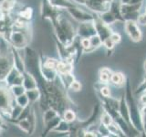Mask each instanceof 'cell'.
Returning <instances> with one entry per match:
<instances>
[{"mask_svg":"<svg viewBox=\"0 0 146 137\" xmlns=\"http://www.w3.org/2000/svg\"><path fill=\"white\" fill-rule=\"evenodd\" d=\"M124 88L125 91L123 95H124L128 111H129L131 124L138 134H143V121H141V109L137 100L134 98V94L131 90V85L129 79H126Z\"/></svg>","mask_w":146,"mask_h":137,"instance_id":"obj_1","label":"cell"},{"mask_svg":"<svg viewBox=\"0 0 146 137\" xmlns=\"http://www.w3.org/2000/svg\"><path fill=\"white\" fill-rule=\"evenodd\" d=\"M52 27L54 29V37L59 42L65 46L71 45L77 36L76 27L66 17L62 15V13L52 24Z\"/></svg>","mask_w":146,"mask_h":137,"instance_id":"obj_2","label":"cell"},{"mask_svg":"<svg viewBox=\"0 0 146 137\" xmlns=\"http://www.w3.org/2000/svg\"><path fill=\"white\" fill-rule=\"evenodd\" d=\"M32 38V31L30 27L26 29H17L13 27L7 38L5 39L7 42L16 48L17 49H24L29 46Z\"/></svg>","mask_w":146,"mask_h":137,"instance_id":"obj_3","label":"cell"},{"mask_svg":"<svg viewBox=\"0 0 146 137\" xmlns=\"http://www.w3.org/2000/svg\"><path fill=\"white\" fill-rule=\"evenodd\" d=\"M15 104V97L12 95L9 87L4 80H0V113L4 116L5 120L10 115L11 109Z\"/></svg>","mask_w":146,"mask_h":137,"instance_id":"obj_4","label":"cell"},{"mask_svg":"<svg viewBox=\"0 0 146 137\" xmlns=\"http://www.w3.org/2000/svg\"><path fill=\"white\" fill-rule=\"evenodd\" d=\"M62 13V9H59L49 2V0H42L41 3L40 14L42 19H48L51 22V24L58 19V17Z\"/></svg>","mask_w":146,"mask_h":137,"instance_id":"obj_5","label":"cell"},{"mask_svg":"<svg viewBox=\"0 0 146 137\" xmlns=\"http://www.w3.org/2000/svg\"><path fill=\"white\" fill-rule=\"evenodd\" d=\"M66 11L70 14V16L77 22H87V21H93L94 19V15L95 14L87 11L85 9H82L78 5L73 6L71 7H68L66 9Z\"/></svg>","mask_w":146,"mask_h":137,"instance_id":"obj_6","label":"cell"},{"mask_svg":"<svg viewBox=\"0 0 146 137\" xmlns=\"http://www.w3.org/2000/svg\"><path fill=\"white\" fill-rule=\"evenodd\" d=\"M124 29L128 37L133 42L135 43L140 42L143 39V33H141V30L137 21H133V20L124 21Z\"/></svg>","mask_w":146,"mask_h":137,"instance_id":"obj_7","label":"cell"},{"mask_svg":"<svg viewBox=\"0 0 146 137\" xmlns=\"http://www.w3.org/2000/svg\"><path fill=\"white\" fill-rule=\"evenodd\" d=\"M14 26V17L10 13H1L0 14V37L3 39L7 38L8 34L13 29Z\"/></svg>","mask_w":146,"mask_h":137,"instance_id":"obj_8","label":"cell"},{"mask_svg":"<svg viewBox=\"0 0 146 137\" xmlns=\"http://www.w3.org/2000/svg\"><path fill=\"white\" fill-rule=\"evenodd\" d=\"M94 19H93V24L96 29V34H97L100 39H102V41H103L105 39H107L108 38H110V36L112 33V29H111V27L109 25L105 24V23L100 19L98 14L94 13Z\"/></svg>","mask_w":146,"mask_h":137,"instance_id":"obj_9","label":"cell"},{"mask_svg":"<svg viewBox=\"0 0 146 137\" xmlns=\"http://www.w3.org/2000/svg\"><path fill=\"white\" fill-rule=\"evenodd\" d=\"M77 36L80 39H90V37L96 35V29L93 21L80 22L76 27Z\"/></svg>","mask_w":146,"mask_h":137,"instance_id":"obj_10","label":"cell"},{"mask_svg":"<svg viewBox=\"0 0 146 137\" xmlns=\"http://www.w3.org/2000/svg\"><path fill=\"white\" fill-rule=\"evenodd\" d=\"M22 75H23V86H24V88L26 89V90L38 88V83H36V80L34 76L32 75L31 73L25 70L24 72L22 73Z\"/></svg>","mask_w":146,"mask_h":137,"instance_id":"obj_11","label":"cell"},{"mask_svg":"<svg viewBox=\"0 0 146 137\" xmlns=\"http://www.w3.org/2000/svg\"><path fill=\"white\" fill-rule=\"evenodd\" d=\"M61 115H58L56 116L55 118L51 119L49 122H48L47 123H45V124H43V132H42V134H41V136H47L48 135V134H50V132H52L53 130L55 129V127H56L58 122L61 121Z\"/></svg>","mask_w":146,"mask_h":137,"instance_id":"obj_12","label":"cell"},{"mask_svg":"<svg viewBox=\"0 0 146 137\" xmlns=\"http://www.w3.org/2000/svg\"><path fill=\"white\" fill-rule=\"evenodd\" d=\"M126 79L127 78L125 77V75L121 72H112L110 83H111L115 87H118V88H121V87H124Z\"/></svg>","mask_w":146,"mask_h":137,"instance_id":"obj_13","label":"cell"},{"mask_svg":"<svg viewBox=\"0 0 146 137\" xmlns=\"http://www.w3.org/2000/svg\"><path fill=\"white\" fill-rule=\"evenodd\" d=\"M73 67H74V63L63 61H60V59H59L58 63V66H57L58 76L68 74V73H72Z\"/></svg>","mask_w":146,"mask_h":137,"instance_id":"obj_14","label":"cell"},{"mask_svg":"<svg viewBox=\"0 0 146 137\" xmlns=\"http://www.w3.org/2000/svg\"><path fill=\"white\" fill-rule=\"evenodd\" d=\"M118 111H119V112H120L121 116L131 126V120H130V114H129V111H128V107H127V104H126L125 99H124V95H122L120 99V104H119Z\"/></svg>","mask_w":146,"mask_h":137,"instance_id":"obj_15","label":"cell"},{"mask_svg":"<svg viewBox=\"0 0 146 137\" xmlns=\"http://www.w3.org/2000/svg\"><path fill=\"white\" fill-rule=\"evenodd\" d=\"M98 15H99L100 19H102L105 23V24H107L109 26L114 24L115 22H118L116 17L114 16V14L111 10H110V9H108V10L104 11V12L100 13V14H98Z\"/></svg>","mask_w":146,"mask_h":137,"instance_id":"obj_16","label":"cell"},{"mask_svg":"<svg viewBox=\"0 0 146 137\" xmlns=\"http://www.w3.org/2000/svg\"><path fill=\"white\" fill-rule=\"evenodd\" d=\"M102 46V41L100 39V37L96 34L92 37L90 38V48L88 49V50L86 51V53H91L93 52L94 50H96L97 49H99L100 47Z\"/></svg>","mask_w":146,"mask_h":137,"instance_id":"obj_17","label":"cell"},{"mask_svg":"<svg viewBox=\"0 0 146 137\" xmlns=\"http://www.w3.org/2000/svg\"><path fill=\"white\" fill-rule=\"evenodd\" d=\"M49 2L51 3L54 7H56L59 9H64L66 10L67 8L71 7L73 6H76L77 4H75L71 0H49Z\"/></svg>","mask_w":146,"mask_h":137,"instance_id":"obj_18","label":"cell"},{"mask_svg":"<svg viewBox=\"0 0 146 137\" xmlns=\"http://www.w3.org/2000/svg\"><path fill=\"white\" fill-rule=\"evenodd\" d=\"M112 74V71L110 70L109 68H102V70H100L99 73V78H100V82L103 84H108L110 83V80H111V77Z\"/></svg>","mask_w":146,"mask_h":137,"instance_id":"obj_19","label":"cell"},{"mask_svg":"<svg viewBox=\"0 0 146 137\" xmlns=\"http://www.w3.org/2000/svg\"><path fill=\"white\" fill-rule=\"evenodd\" d=\"M26 94L29 100V102L33 103V104L36 102H39L40 97H41V92L38 88L27 90H26Z\"/></svg>","mask_w":146,"mask_h":137,"instance_id":"obj_20","label":"cell"},{"mask_svg":"<svg viewBox=\"0 0 146 137\" xmlns=\"http://www.w3.org/2000/svg\"><path fill=\"white\" fill-rule=\"evenodd\" d=\"M70 131V123L67 121L61 119V121L58 122V124L55 127L53 132H58V134H68Z\"/></svg>","mask_w":146,"mask_h":137,"instance_id":"obj_21","label":"cell"},{"mask_svg":"<svg viewBox=\"0 0 146 137\" xmlns=\"http://www.w3.org/2000/svg\"><path fill=\"white\" fill-rule=\"evenodd\" d=\"M10 123H13V124L17 125L19 127V129H21L27 135H30V124L29 120L26 119H23V120H18V121H12L10 122Z\"/></svg>","mask_w":146,"mask_h":137,"instance_id":"obj_22","label":"cell"},{"mask_svg":"<svg viewBox=\"0 0 146 137\" xmlns=\"http://www.w3.org/2000/svg\"><path fill=\"white\" fill-rule=\"evenodd\" d=\"M61 117L63 120L67 121L68 122L72 123L74 122L77 120V114L75 112V111L71 108H68L65 111L63 112V113L61 114Z\"/></svg>","mask_w":146,"mask_h":137,"instance_id":"obj_23","label":"cell"},{"mask_svg":"<svg viewBox=\"0 0 146 137\" xmlns=\"http://www.w3.org/2000/svg\"><path fill=\"white\" fill-rule=\"evenodd\" d=\"M17 16L23 18V19H26L27 21H31L32 17H33V9H32V7H23L20 9L19 12L17 13Z\"/></svg>","mask_w":146,"mask_h":137,"instance_id":"obj_24","label":"cell"},{"mask_svg":"<svg viewBox=\"0 0 146 137\" xmlns=\"http://www.w3.org/2000/svg\"><path fill=\"white\" fill-rule=\"evenodd\" d=\"M16 6V0H4L0 5L1 13H10Z\"/></svg>","mask_w":146,"mask_h":137,"instance_id":"obj_25","label":"cell"},{"mask_svg":"<svg viewBox=\"0 0 146 137\" xmlns=\"http://www.w3.org/2000/svg\"><path fill=\"white\" fill-rule=\"evenodd\" d=\"M108 130L110 132V134H111V135H113V136H125L124 134H123L122 130L120 128V126H119L116 122H111V124L107 126Z\"/></svg>","mask_w":146,"mask_h":137,"instance_id":"obj_26","label":"cell"},{"mask_svg":"<svg viewBox=\"0 0 146 137\" xmlns=\"http://www.w3.org/2000/svg\"><path fill=\"white\" fill-rule=\"evenodd\" d=\"M27 119L29 120V124H30V135H31L34 134V132L36 130V112L34 111V108H32L29 115L27 116Z\"/></svg>","mask_w":146,"mask_h":137,"instance_id":"obj_27","label":"cell"},{"mask_svg":"<svg viewBox=\"0 0 146 137\" xmlns=\"http://www.w3.org/2000/svg\"><path fill=\"white\" fill-rule=\"evenodd\" d=\"M9 89H10L11 93L15 98L19 95L26 93V89L24 88L23 85H14V86H11Z\"/></svg>","mask_w":146,"mask_h":137,"instance_id":"obj_28","label":"cell"},{"mask_svg":"<svg viewBox=\"0 0 146 137\" xmlns=\"http://www.w3.org/2000/svg\"><path fill=\"white\" fill-rule=\"evenodd\" d=\"M15 100H16V103L19 105V106H21L22 108L26 107L27 105H29L30 103L29 100V98H27V96L26 93L17 96V97L15 98Z\"/></svg>","mask_w":146,"mask_h":137,"instance_id":"obj_29","label":"cell"},{"mask_svg":"<svg viewBox=\"0 0 146 137\" xmlns=\"http://www.w3.org/2000/svg\"><path fill=\"white\" fill-rule=\"evenodd\" d=\"M100 122L102 123V124H104V125L108 126V125L111 124V122H113V120H112L111 116L107 112H105L103 110L102 115H100Z\"/></svg>","mask_w":146,"mask_h":137,"instance_id":"obj_30","label":"cell"},{"mask_svg":"<svg viewBox=\"0 0 146 137\" xmlns=\"http://www.w3.org/2000/svg\"><path fill=\"white\" fill-rule=\"evenodd\" d=\"M102 46H104V48L106 49L107 52L109 53L108 55H111V52L113 51L114 47H115V44L112 42V40L111 39L108 38L107 39H105L103 42H102Z\"/></svg>","mask_w":146,"mask_h":137,"instance_id":"obj_31","label":"cell"},{"mask_svg":"<svg viewBox=\"0 0 146 137\" xmlns=\"http://www.w3.org/2000/svg\"><path fill=\"white\" fill-rule=\"evenodd\" d=\"M97 132L99 134V136H102V137H108V136H111V134L108 130V128L106 125L102 124V123L100 122V125L98 126V129Z\"/></svg>","mask_w":146,"mask_h":137,"instance_id":"obj_32","label":"cell"},{"mask_svg":"<svg viewBox=\"0 0 146 137\" xmlns=\"http://www.w3.org/2000/svg\"><path fill=\"white\" fill-rule=\"evenodd\" d=\"M140 15V11L137 12H132V13H128L123 15V18H124V21L126 20H133V21H137V18H138Z\"/></svg>","mask_w":146,"mask_h":137,"instance_id":"obj_33","label":"cell"},{"mask_svg":"<svg viewBox=\"0 0 146 137\" xmlns=\"http://www.w3.org/2000/svg\"><path fill=\"white\" fill-rule=\"evenodd\" d=\"M68 90H71L73 91H80L81 90V84H80V82H79L78 80H74L71 82V84L70 85V88H68Z\"/></svg>","mask_w":146,"mask_h":137,"instance_id":"obj_34","label":"cell"},{"mask_svg":"<svg viewBox=\"0 0 146 137\" xmlns=\"http://www.w3.org/2000/svg\"><path fill=\"white\" fill-rule=\"evenodd\" d=\"M110 39H111V40H112V42L115 44V45H117V44H119L121 42V35L118 33V32H112L111 33V35L110 36Z\"/></svg>","mask_w":146,"mask_h":137,"instance_id":"obj_35","label":"cell"},{"mask_svg":"<svg viewBox=\"0 0 146 137\" xmlns=\"http://www.w3.org/2000/svg\"><path fill=\"white\" fill-rule=\"evenodd\" d=\"M137 23L139 26H146V13L140 14L137 18Z\"/></svg>","mask_w":146,"mask_h":137,"instance_id":"obj_36","label":"cell"},{"mask_svg":"<svg viewBox=\"0 0 146 137\" xmlns=\"http://www.w3.org/2000/svg\"><path fill=\"white\" fill-rule=\"evenodd\" d=\"M139 102L143 105H146V91L145 92H143L141 94H140V97H139Z\"/></svg>","mask_w":146,"mask_h":137,"instance_id":"obj_37","label":"cell"},{"mask_svg":"<svg viewBox=\"0 0 146 137\" xmlns=\"http://www.w3.org/2000/svg\"><path fill=\"white\" fill-rule=\"evenodd\" d=\"M141 121H143V134L146 135V116H141Z\"/></svg>","mask_w":146,"mask_h":137,"instance_id":"obj_38","label":"cell"},{"mask_svg":"<svg viewBox=\"0 0 146 137\" xmlns=\"http://www.w3.org/2000/svg\"><path fill=\"white\" fill-rule=\"evenodd\" d=\"M71 1H73L75 4H77L78 6H79V5H80V6H85L87 0H71Z\"/></svg>","mask_w":146,"mask_h":137,"instance_id":"obj_39","label":"cell"},{"mask_svg":"<svg viewBox=\"0 0 146 137\" xmlns=\"http://www.w3.org/2000/svg\"><path fill=\"white\" fill-rule=\"evenodd\" d=\"M141 116H146V105H143V107L141 109Z\"/></svg>","mask_w":146,"mask_h":137,"instance_id":"obj_40","label":"cell"},{"mask_svg":"<svg viewBox=\"0 0 146 137\" xmlns=\"http://www.w3.org/2000/svg\"><path fill=\"white\" fill-rule=\"evenodd\" d=\"M144 0H131L129 4H143Z\"/></svg>","mask_w":146,"mask_h":137,"instance_id":"obj_41","label":"cell"},{"mask_svg":"<svg viewBox=\"0 0 146 137\" xmlns=\"http://www.w3.org/2000/svg\"><path fill=\"white\" fill-rule=\"evenodd\" d=\"M121 4H129L131 0H120Z\"/></svg>","mask_w":146,"mask_h":137,"instance_id":"obj_42","label":"cell"},{"mask_svg":"<svg viewBox=\"0 0 146 137\" xmlns=\"http://www.w3.org/2000/svg\"><path fill=\"white\" fill-rule=\"evenodd\" d=\"M143 68H144V70L146 72V59L144 61V63H143Z\"/></svg>","mask_w":146,"mask_h":137,"instance_id":"obj_43","label":"cell"},{"mask_svg":"<svg viewBox=\"0 0 146 137\" xmlns=\"http://www.w3.org/2000/svg\"><path fill=\"white\" fill-rule=\"evenodd\" d=\"M4 131V128L3 127H1V126H0V134H1V132Z\"/></svg>","mask_w":146,"mask_h":137,"instance_id":"obj_44","label":"cell"},{"mask_svg":"<svg viewBox=\"0 0 146 137\" xmlns=\"http://www.w3.org/2000/svg\"><path fill=\"white\" fill-rule=\"evenodd\" d=\"M143 80H145V81H146V74H145V76H144V79H143Z\"/></svg>","mask_w":146,"mask_h":137,"instance_id":"obj_45","label":"cell"},{"mask_svg":"<svg viewBox=\"0 0 146 137\" xmlns=\"http://www.w3.org/2000/svg\"><path fill=\"white\" fill-rule=\"evenodd\" d=\"M145 13H146V7H145Z\"/></svg>","mask_w":146,"mask_h":137,"instance_id":"obj_46","label":"cell"},{"mask_svg":"<svg viewBox=\"0 0 146 137\" xmlns=\"http://www.w3.org/2000/svg\"><path fill=\"white\" fill-rule=\"evenodd\" d=\"M0 14H1V10H0Z\"/></svg>","mask_w":146,"mask_h":137,"instance_id":"obj_47","label":"cell"}]
</instances>
